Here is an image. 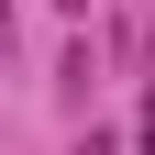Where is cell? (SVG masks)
I'll list each match as a JSON object with an SVG mask.
<instances>
[{"instance_id": "obj_1", "label": "cell", "mask_w": 155, "mask_h": 155, "mask_svg": "<svg viewBox=\"0 0 155 155\" xmlns=\"http://www.w3.org/2000/svg\"><path fill=\"white\" fill-rule=\"evenodd\" d=\"M133 155H155V78H144V122H133Z\"/></svg>"}, {"instance_id": "obj_2", "label": "cell", "mask_w": 155, "mask_h": 155, "mask_svg": "<svg viewBox=\"0 0 155 155\" xmlns=\"http://www.w3.org/2000/svg\"><path fill=\"white\" fill-rule=\"evenodd\" d=\"M78 155H122V144H111V133H89V144H78Z\"/></svg>"}, {"instance_id": "obj_3", "label": "cell", "mask_w": 155, "mask_h": 155, "mask_svg": "<svg viewBox=\"0 0 155 155\" xmlns=\"http://www.w3.org/2000/svg\"><path fill=\"white\" fill-rule=\"evenodd\" d=\"M55 11H89V0H55Z\"/></svg>"}]
</instances>
